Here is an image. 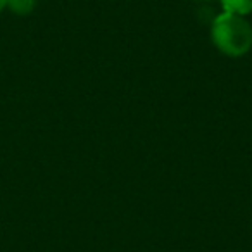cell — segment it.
<instances>
[{
    "instance_id": "1",
    "label": "cell",
    "mask_w": 252,
    "mask_h": 252,
    "mask_svg": "<svg viewBox=\"0 0 252 252\" xmlns=\"http://www.w3.org/2000/svg\"><path fill=\"white\" fill-rule=\"evenodd\" d=\"M211 38L228 57H242L252 49V26L244 16L221 12L213 21Z\"/></svg>"
},
{
    "instance_id": "2",
    "label": "cell",
    "mask_w": 252,
    "mask_h": 252,
    "mask_svg": "<svg viewBox=\"0 0 252 252\" xmlns=\"http://www.w3.org/2000/svg\"><path fill=\"white\" fill-rule=\"evenodd\" d=\"M220 2L224 12L238 16H247L252 12V0H220Z\"/></svg>"
},
{
    "instance_id": "3",
    "label": "cell",
    "mask_w": 252,
    "mask_h": 252,
    "mask_svg": "<svg viewBox=\"0 0 252 252\" xmlns=\"http://www.w3.org/2000/svg\"><path fill=\"white\" fill-rule=\"evenodd\" d=\"M38 0H7V7L18 16H28Z\"/></svg>"
},
{
    "instance_id": "4",
    "label": "cell",
    "mask_w": 252,
    "mask_h": 252,
    "mask_svg": "<svg viewBox=\"0 0 252 252\" xmlns=\"http://www.w3.org/2000/svg\"><path fill=\"white\" fill-rule=\"evenodd\" d=\"M7 7V0H0V14H2V11Z\"/></svg>"
}]
</instances>
